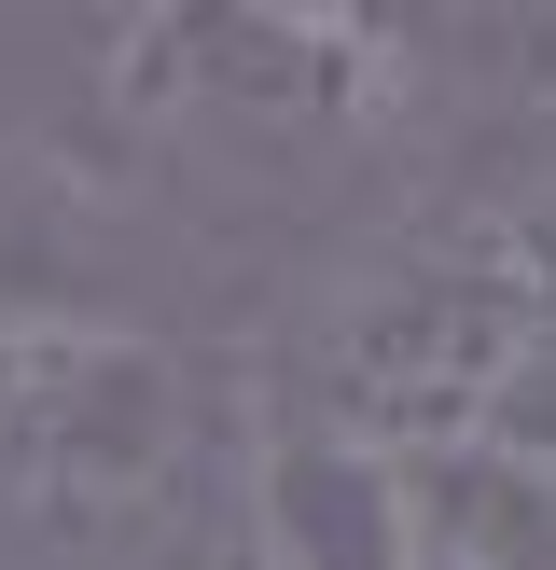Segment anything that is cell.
<instances>
[{"label":"cell","mask_w":556,"mask_h":570,"mask_svg":"<svg viewBox=\"0 0 556 570\" xmlns=\"http://www.w3.org/2000/svg\"><path fill=\"white\" fill-rule=\"evenodd\" d=\"M556 362V181H445L306 306V362L278 404L389 445H459Z\"/></svg>","instance_id":"1"},{"label":"cell","mask_w":556,"mask_h":570,"mask_svg":"<svg viewBox=\"0 0 556 570\" xmlns=\"http://www.w3.org/2000/svg\"><path fill=\"white\" fill-rule=\"evenodd\" d=\"M237 432L250 404L222 417V390L139 321L0 334V515L83 557L195 543L209 501L237 515Z\"/></svg>","instance_id":"2"},{"label":"cell","mask_w":556,"mask_h":570,"mask_svg":"<svg viewBox=\"0 0 556 570\" xmlns=\"http://www.w3.org/2000/svg\"><path fill=\"white\" fill-rule=\"evenodd\" d=\"M417 56L376 14H306V0H209V14H126L98 42V98L126 126H209V139H376L404 111Z\"/></svg>","instance_id":"3"},{"label":"cell","mask_w":556,"mask_h":570,"mask_svg":"<svg viewBox=\"0 0 556 570\" xmlns=\"http://www.w3.org/2000/svg\"><path fill=\"white\" fill-rule=\"evenodd\" d=\"M237 570H417V515H404V460L334 417L250 390L237 432V515H222Z\"/></svg>","instance_id":"4"},{"label":"cell","mask_w":556,"mask_h":570,"mask_svg":"<svg viewBox=\"0 0 556 570\" xmlns=\"http://www.w3.org/2000/svg\"><path fill=\"white\" fill-rule=\"evenodd\" d=\"M404 515H417V570H556V460H528L500 432L417 445Z\"/></svg>","instance_id":"5"},{"label":"cell","mask_w":556,"mask_h":570,"mask_svg":"<svg viewBox=\"0 0 556 570\" xmlns=\"http://www.w3.org/2000/svg\"><path fill=\"white\" fill-rule=\"evenodd\" d=\"M98 306V181L56 139H0V334H70Z\"/></svg>","instance_id":"6"},{"label":"cell","mask_w":556,"mask_h":570,"mask_svg":"<svg viewBox=\"0 0 556 570\" xmlns=\"http://www.w3.org/2000/svg\"><path fill=\"white\" fill-rule=\"evenodd\" d=\"M209 570H237V543H209Z\"/></svg>","instance_id":"7"}]
</instances>
